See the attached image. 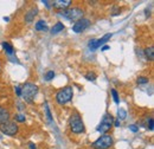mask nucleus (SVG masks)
<instances>
[{
	"label": "nucleus",
	"instance_id": "obj_1",
	"mask_svg": "<svg viewBox=\"0 0 154 149\" xmlns=\"http://www.w3.org/2000/svg\"><path fill=\"white\" fill-rule=\"evenodd\" d=\"M21 88V93H20V97L24 98L25 102L27 103H32L36 95L38 93V87L33 83H25Z\"/></svg>",
	"mask_w": 154,
	"mask_h": 149
},
{
	"label": "nucleus",
	"instance_id": "obj_2",
	"mask_svg": "<svg viewBox=\"0 0 154 149\" xmlns=\"http://www.w3.org/2000/svg\"><path fill=\"white\" fill-rule=\"evenodd\" d=\"M69 127H70V130L72 131L74 134H82L85 130V127H84V123L82 121V117L77 111H74L71 114V116L69 118Z\"/></svg>",
	"mask_w": 154,
	"mask_h": 149
},
{
	"label": "nucleus",
	"instance_id": "obj_3",
	"mask_svg": "<svg viewBox=\"0 0 154 149\" xmlns=\"http://www.w3.org/2000/svg\"><path fill=\"white\" fill-rule=\"evenodd\" d=\"M74 97V89L72 87H65L63 89H60L57 93H56V102L58 104L63 105L69 103Z\"/></svg>",
	"mask_w": 154,
	"mask_h": 149
},
{
	"label": "nucleus",
	"instance_id": "obj_4",
	"mask_svg": "<svg viewBox=\"0 0 154 149\" xmlns=\"http://www.w3.org/2000/svg\"><path fill=\"white\" fill-rule=\"evenodd\" d=\"M83 14H84V11L82 8H79V7L66 8V10H63V11L59 12V16L69 19V20H72V21H77V20L82 19L83 18Z\"/></svg>",
	"mask_w": 154,
	"mask_h": 149
},
{
	"label": "nucleus",
	"instance_id": "obj_5",
	"mask_svg": "<svg viewBox=\"0 0 154 149\" xmlns=\"http://www.w3.org/2000/svg\"><path fill=\"white\" fill-rule=\"evenodd\" d=\"M113 123H114V117L109 112L104 114V116L102 117V121H101L100 126L97 127V131L101 132V134H103V135H106L108 131L112 129Z\"/></svg>",
	"mask_w": 154,
	"mask_h": 149
},
{
	"label": "nucleus",
	"instance_id": "obj_6",
	"mask_svg": "<svg viewBox=\"0 0 154 149\" xmlns=\"http://www.w3.org/2000/svg\"><path fill=\"white\" fill-rule=\"evenodd\" d=\"M0 131L2 134L7 135V136H14V135L18 134L19 127H18V124L16 122L8 120V121H6V122H4V123L0 124Z\"/></svg>",
	"mask_w": 154,
	"mask_h": 149
},
{
	"label": "nucleus",
	"instance_id": "obj_7",
	"mask_svg": "<svg viewBox=\"0 0 154 149\" xmlns=\"http://www.w3.org/2000/svg\"><path fill=\"white\" fill-rule=\"evenodd\" d=\"M112 146H113V137L108 134L102 135L93 143L94 149H109Z\"/></svg>",
	"mask_w": 154,
	"mask_h": 149
},
{
	"label": "nucleus",
	"instance_id": "obj_8",
	"mask_svg": "<svg viewBox=\"0 0 154 149\" xmlns=\"http://www.w3.org/2000/svg\"><path fill=\"white\" fill-rule=\"evenodd\" d=\"M90 25V20L89 19H85V18H82L79 20H77L76 23L74 24L72 26V31L75 33H82L83 31H85Z\"/></svg>",
	"mask_w": 154,
	"mask_h": 149
},
{
	"label": "nucleus",
	"instance_id": "obj_9",
	"mask_svg": "<svg viewBox=\"0 0 154 149\" xmlns=\"http://www.w3.org/2000/svg\"><path fill=\"white\" fill-rule=\"evenodd\" d=\"M112 33H108V35H104L102 38H100V39H96V40H90V43H89V49L91 50V51H94V50H96L97 47H100L101 45H103V44H106L110 38H112Z\"/></svg>",
	"mask_w": 154,
	"mask_h": 149
},
{
	"label": "nucleus",
	"instance_id": "obj_10",
	"mask_svg": "<svg viewBox=\"0 0 154 149\" xmlns=\"http://www.w3.org/2000/svg\"><path fill=\"white\" fill-rule=\"evenodd\" d=\"M71 4H72L71 0H56V1H52V7L63 11V10H66Z\"/></svg>",
	"mask_w": 154,
	"mask_h": 149
},
{
	"label": "nucleus",
	"instance_id": "obj_11",
	"mask_svg": "<svg viewBox=\"0 0 154 149\" xmlns=\"http://www.w3.org/2000/svg\"><path fill=\"white\" fill-rule=\"evenodd\" d=\"M8 120H10V111L6 108L0 105V124L8 121Z\"/></svg>",
	"mask_w": 154,
	"mask_h": 149
},
{
	"label": "nucleus",
	"instance_id": "obj_12",
	"mask_svg": "<svg viewBox=\"0 0 154 149\" xmlns=\"http://www.w3.org/2000/svg\"><path fill=\"white\" fill-rule=\"evenodd\" d=\"M37 12H38L37 8H32V10H30V11L25 14V21H26V23H32L33 19H35V17L37 16Z\"/></svg>",
	"mask_w": 154,
	"mask_h": 149
},
{
	"label": "nucleus",
	"instance_id": "obj_13",
	"mask_svg": "<svg viewBox=\"0 0 154 149\" xmlns=\"http://www.w3.org/2000/svg\"><path fill=\"white\" fill-rule=\"evenodd\" d=\"M2 47H4V50H5V52H6L7 55L12 56V55L14 53V49H13V46H12L8 41H2Z\"/></svg>",
	"mask_w": 154,
	"mask_h": 149
},
{
	"label": "nucleus",
	"instance_id": "obj_14",
	"mask_svg": "<svg viewBox=\"0 0 154 149\" xmlns=\"http://www.w3.org/2000/svg\"><path fill=\"white\" fill-rule=\"evenodd\" d=\"M63 30H64L63 23H56V24L52 26V29H51V33H52V35H56L58 32H62Z\"/></svg>",
	"mask_w": 154,
	"mask_h": 149
},
{
	"label": "nucleus",
	"instance_id": "obj_15",
	"mask_svg": "<svg viewBox=\"0 0 154 149\" xmlns=\"http://www.w3.org/2000/svg\"><path fill=\"white\" fill-rule=\"evenodd\" d=\"M153 46H149V47H147L146 50H145V55L147 57V59L149 60V62H152L154 59V51H153Z\"/></svg>",
	"mask_w": 154,
	"mask_h": 149
},
{
	"label": "nucleus",
	"instance_id": "obj_16",
	"mask_svg": "<svg viewBox=\"0 0 154 149\" xmlns=\"http://www.w3.org/2000/svg\"><path fill=\"white\" fill-rule=\"evenodd\" d=\"M36 30L37 31H46L48 30V25L44 20H39L38 23H36Z\"/></svg>",
	"mask_w": 154,
	"mask_h": 149
},
{
	"label": "nucleus",
	"instance_id": "obj_17",
	"mask_svg": "<svg viewBox=\"0 0 154 149\" xmlns=\"http://www.w3.org/2000/svg\"><path fill=\"white\" fill-rule=\"evenodd\" d=\"M148 82H149V78L146 77V76H141V77H139V78L136 79V83H137V84H147Z\"/></svg>",
	"mask_w": 154,
	"mask_h": 149
},
{
	"label": "nucleus",
	"instance_id": "obj_18",
	"mask_svg": "<svg viewBox=\"0 0 154 149\" xmlns=\"http://www.w3.org/2000/svg\"><path fill=\"white\" fill-rule=\"evenodd\" d=\"M117 114H119V120H120V118H121V120H125V118L127 117V112H126V110H123V109H119Z\"/></svg>",
	"mask_w": 154,
	"mask_h": 149
},
{
	"label": "nucleus",
	"instance_id": "obj_19",
	"mask_svg": "<svg viewBox=\"0 0 154 149\" xmlns=\"http://www.w3.org/2000/svg\"><path fill=\"white\" fill-rule=\"evenodd\" d=\"M112 95H113V98H114V102H115L116 104H119V102H120V99H119V95H117V91H116L115 89H112Z\"/></svg>",
	"mask_w": 154,
	"mask_h": 149
},
{
	"label": "nucleus",
	"instance_id": "obj_20",
	"mask_svg": "<svg viewBox=\"0 0 154 149\" xmlns=\"http://www.w3.org/2000/svg\"><path fill=\"white\" fill-rule=\"evenodd\" d=\"M54 77H55V72L54 71H48L45 74V79L46 81H51V79H54Z\"/></svg>",
	"mask_w": 154,
	"mask_h": 149
},
{
	"label": "nucleus",
	"instance_id": "obj_21",
	"mask_svg": "<svg viewBox=\"0 0 154 149\" xmlns=\"http://www.w3.org/2000/svg\"><path fill=\"white\" fill-rule=\"evenodd\" d=\"M45 111H46L48 120L51 122V121H52V116H51V112H50V109H49V105H48V103H45Z\"/></svg>",
	"mask_w": 154,
	"mask_h": 149
},
{
	"label": "nucleus",
	"instance_id": "obj_22",
	"mask_svg": "<svg viewBox=\"0 0 154 149\" xmlns=\"http://www.w3.org/2000/svg\"><path fill=\"white\" fill-rule=\"evenodd\" d=\"M85 78H87L88 81H95V79H96V74H94V72H89V74H85Z\"/></svg>",
	"mask_w": 154,
	"mask_h": 149
},
{
	"label": "nucleus",
	"instance_id": "obj_23",
	"mask_svg": "<svg viewBox=\"0 0 154 149\" xmlns=\"http://www.w3.org/2000/svg\"><path fill=\"white\" fill-rule=\"evenodd\" d=\"M148 128H149V130H153V128H154V123H153V117H149L148 118Z\"/></svg>",
	"mask_w": 154,
	"mask_h": 149
},
{
	"label": "nucleus",
	"instance_id": "obj_24",
	"mask_svg": "<svg viewBox=\"0 0 154 149\" xmlns=\"http://www.w3.org/2000/svg\"><path fill=\"white\" fill-rule=\"evenodd\" d=\"M14 118H16V121H18V122H25V116H23V115H16Z\"/></svg>",
	"mask_w": 154,
	"mask_h": 149
},
{
	"label": "nucleus",
	"instance_id": "obj_25",
	"mask_svg": "<svg viewBox=\"0 0 154 149\" xmlns=\"http://www.w3.org/2000/svg\"><path fill=\"white\" fill-rule=\"evenodd\" d=\"M129 129L133 131V132H136V131L139 130V128H137L135 124H132V126H129Z\"/></svg>",
	"mask_w": 154,
	"mask_h": 149
},
{
	"label": "nucleus",
	"instance_id": "obj_26",
	"mask_svg": "<svg viewBox=\"0 0 154 149\" xmlns=\"http://www.w3.org/2000/svg\"><path fill=\"white\" fill-rule=\"evenodd\" d=\"M16 93H17V95L20 97V93H21V88H20V87H16Z\"/></svg>",
	"mask_w": 154,
	"mask_h": 149
},
{
	"label": "nucleus",
	"instance_id": "obj_27",
	"mask_svg": "<svg viewBox=\"0 0 154 149\" xmlns=\"http://www.w3.org/2000/svg\"><path fill=\"white\" fill-rule=\"evenodd\" d=\"M29 147H30V149H37V147H36V144L35 143H29Z\"/></svg>",
	"mask_w": 154,
	"mask_h": 149
},
{
	"label": "nucleus",
	"instance_id": "obj_28",
	"mask_svg": "<svg viewBox=\"0 0 154 149\" xmlns=\"http://www.w3.org/2000/svg\"><path fill=\"white\" fill-rule=\"evenodd\" d=\"M113 126H115V127H120V120H117V121H115V122L113 123Z\"/></svg>",
	"mask_w": 154,
	"mask_h": 149
},
{
	"label": "nucleus",
	"instance_id": "obj_29",
	"mask_svg": "<svg viewBox=\"0 0 154 149\" xmlns=\"http://www.w3.org/2000/svg\"><path fill=\"white\" fill-rule=\"evenodd\" d=\"M109 49H110V47H109L108 45H104V46H103L101 50H102V51H106V50H109Z\"/></svg>",
	"mask_w": 154,
	"mask_h": 149
}]
</instances>
